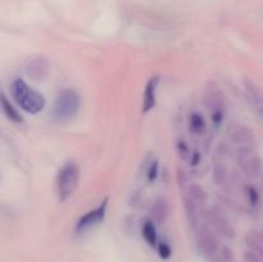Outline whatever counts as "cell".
I'll return each mask as SVG.
<instances>
[{
  "mask_svg": "<svg viewBox=\"0 0 263 262\" xmlns=\"http://www.w3.org/2000/svg\"><path fill=\"white\" fill-rule=\"evenodd\" d=\"M180 186L182 192V202H184L185 213L192 229L205 223L207 215V193L202 185L190 181L185 174H179Z\"/></svg>",
  "mask_w": 263,
  "mask_h": 262,
  "instance_id": "obj_1",
  "label": "cell"
},
{
  "mask_svg": "<svg viewBox=\"0 0 263 262\" xmlns=\"http://www.w3.org/2000/svg\"><path fill=\"white\" fill-rule=\"evenodd\" d=\"M195 243L200 253L211 262H233L234 256L228 246H223L220 236L207 225V222L193 229Z\"/></svg>",
  "mask_w": 263,
  "mask_h": 262,
  "instance_id": "obj_2",
  "label": "cell"
},
{
  "mask_svg": "<svg viewBox=\"0 0 263 262\" xmlns=\"http://www.w3.org/2000/svg\"><path fill=\"white\" fill-rule=\"evenodd\" d=\"M10 92H12V97L14 98L17 104L25 112L31 113V115H37L46 105L45 97L39 91H36L35 89L28 86L27 82L21 79H15L12 82Z\"/></svg>",
  "mask_w": 263,
  "mask_h": 262,
  "instance_id": "obj_3",
  "label": "cell"
},
{
  "mask_svg": "<svg viewBox=\"0 0 263 262\" xmlns=\"http://www.w3.org/2000/svg\"><path fill=\"white\" fill-rule=\"evenodd\" d=\"M235 162L239 171L248 179L261 177L263 161L256 151V146H238L235 149Z\"/></svg>",
  "mask_w": 263,
  "mask_h": 262,
  "instance_id": "obj_4",
  "label": "cell"
},
{
  "mask_svg": "<svg viewBox=\"0 0 263 262\" xmlns=\"http://www.w3.org/2000/svg\"><path fill=\"white\" fill-rule=\"evenodd\" d=\"M80 182V167L74 162L64 164L57 179V192L62 203L67 202L76 192Z\"/></svg>",
  "mask_w": 263,
  "mask_h": 262,
  "instance_id": "obj_5",
  "label": "cell"
},
{
  "mask_svg": "<svg viewBox=\"0 0 263 262\" xmlns=\"http://www.w3.org/2000/svg\"><path fill=\"white\" fill-rule=\"evenodd\" d=\"M80 104H81V100H80L79 94L72 89H64L63 91L59 92L54 103V118L59 121L71 120L79 113Z\"/></svg>",
  "mask_w": 263,
  "mask_h": 262,
  "instance_id": "obj_6",
  "label": "cell"
},
{
  "mask_svg": "<svg viewBox=\"0 0 263 262\" xmlns=\"http://www.w3.org/2000/svg\"><path fill=\"white\" fill-rule=\"evenodd\" d=\"M204 103L207 107L208 113H210L211 125L213 128L221 127L225 118V99H223L222 92L216 87H210L205 91Z\"/></svg>",
  "mask_w": 263,
  "mask_h": 262,
  "instance_id": "obj_7",
  "label": "cell"
},
{
  "mask_svg": "<svg viewBox=\"0 0 263 262\" xmlns=\"http://www.w3.org/2000/svg\"><path fill=\"white\" fill-rule=\"evenodd\" d=\"M205 222L218 236L226 239H233L235 236V229H234L233 223L230 222L225 212L216 205L208 207Z\"/></svg>",
  "mask_w": 263,
  "mask_h": 262,
  "instance_id": "obj_8",
  "label": "cell"
},
{
  "mask_svg": "<svg viewBox=\"0 0 263 262\" xmlns=\"http://www.w3.org/2000/svg\"><path fill=\"white\" fill-rule=\"evenodd\" d=\"M228 138L234 145L238 146H256V136L248 126L238 121H233L226 128Z\"/></svg>",
  "mask_w": 263,
  "mask_h": 262,
  "instance_id": "obj_9",
  "label": "cell"
},
{
  "mask_svg": "<svg viewBox=\"0 0 263 262\" xmlns=\"http://www.w3.org/2000/svg\"><path fill=\"white\" fill-rule=\"evenodd\" d=\"M23 69L28 79L33 80V81H43L48 77L49 71H50V63L45 57L33 55L26 61Z\"/></svg>",
  "mask_w": 263,
  "mask_h": 262,
  "instance_id": "obj_10",
  "label": "cell"
},
{
  "mask_svg": "<svg viewBox=\"0 0 263 262\" xmlns=\"http://www.w3.org/2000/svg\"><path fill=\"white\" fill-rule=\"evenodd\" d=\"M107 208H108V200L100 203L97 208L89 211L87 213H85L81 218L79 220L76 225V231L79 233H84V231L90 230L94 226L99 225L100 222H103L107 216Z\"/></svg>",
  "mask_w": 263,
  "mask_h": 262,
  "instance_id": "obj_11",
  "label": "cell"
},
{
  "mask_svg": "<svg viewBox=\"0 0 263 262\" xmlns=\"http://www.w3.org/2000/svg\"><path fill=\"white\" fill-rule=\"evenodd\" d=\"M187 130L190 135L198 140V139H204L208 133V125L205 121L204 115L199 110H192L187 116Z\"/></svg>",
  "mask_w": 263,
  "mask_h": 262,
  "instance_id": "obj_12",
  "label": "cell"
},
{
  "mask_svg": "<svg viewBox=\"0 0 263 262\" xmlns=\"http://www.w3.org/2000/svg\"><path fill=\"white\" fill-rule=\"evenodd\" d=\"M159 77H152L146 82L145 90L143 95V113H148L156 107L157 103V90H158Z\"/></svg>",
  "mask_w": 263,
  "mask_h": 262,
  "instance_id": "obj_13",
  "label": "cell"
},
{
  "mask_svg": "<svg viewBox=\"0 0 263 262\" xmlns=\"http://www.w3.org/2000/svg\"><path fill=\"white\" fill-rule=\"evenodd\" d=\"M151 215L154 222L158 223V225L166 222L170 216V205L167 200L163 198L154 200L151 207Z\"/></svg>",
  "mask_w": 263,
  "mask_h": 262,
  "instance_id": "obj_14",
  "label": "cell"
},
{
  "mask_svg": "<svg viewBox=\"0 0 263 262\" xmlns=\"http://www.w3.org/2000/svg\"><path fill=\"white\" fill-rule=\"evenodd\" d=\"M246 244L248 249L263 259V231L253 230L246 235Z\"/></svg>",
  "mask_w": 263,
  "mask_h": 262,
  "instance_id": "obj_15",
  "label": "cell"
},
{
  "mask_svg": "<svg viewBox=\"0 0 263 262\" xmlns=\"http://www.w3.org/2000/svg\"><path fill=\"white\" fill-rule=\"evenodd\" d=\"M141 234H143L144 240L146 241L149 247L156 248L158 246V234H157L156 222L153 220H148L141 226Z\"/></svg>",
  "mask_w": 263,
  "mask_h": 262,
  "instance_id": "obj_16",
  "label": "cell"
},
{
  "mask_svg": "<svg viewBox=\"0 0 263 262\" xmlns=\"http://www.w3.org/2000/svg\"><path fill=\"white\" fill-rule=\"evenodd\" d=\"M241 193H243L244 198H246V202L248 203L251 210H257L259 207V204H261V197H259L258 192H257V189L253 185L244 182L243 188H241Z\"/></svg>",
  "mask_w": 263,
  "mask_h": 262,
  "instance_id": "obj_17",
  "label": "cell"
},
{
  "mask_svg": "<svg viewBox=\"0 0 263 262\" xmlns=\"http://www.w3.org/2000/svg\"><path fill=\"white\" fill-rule=\"evenodd\" d=\"M176 151H177V154H179V157L181 161L190 163L193 156H194L195 149L193 148L189 143H187L186 139L179 138L176 141Z\"/></svg>",
  "mask_w": 263,
  "mask_h": 262,
  "instance_id": "obj_18",
  "label": "cell"
},
{
  "mask_svg": "<svg viewBox=\"0 0 263 262\" xmlns=\"http://www.w3.org/2000/svg\"><path fill=\"white\" fill-rule=\"evenodd\" d=\"M0 103H2L3 112L7 116L8 120H10L12 122H22V117H21V115L18 113V110H15V108L13 107L12 103L8 100L5 94H2V97H0Z\"/></svg>",
  "mask_w": 263,
  "mask_h": 262,
  "instance_id": "obj_19",
  "label": "cell"
},
{
  "mask_svg": "<svg viewBox=\"0 0 263 262\" xmlns=\"http://www.w3.org/2000/svg\"><path fill=\"white\" fill-rule=\"evenodd\" d=\"M248 98H249V102L252 103V105L256 108L257 112H258L263 117V97L259 94L258 90L249 89L248 87Z\"/></svg>",
  "mask_w": 263,
  "mask_h": 262,
  "instance_id": "obj_20",
  "label": "cell"
},
{
  "mask_svg": "<svg viewBox=\"0 0 263 262\" xmlns=\"http://www.w3.org/2000/svg\"><path fill=\"white\" fill-rule=\"evenodd\" d=\"M157 251H158L159 257H161L162 259H168L172 254L171 247H170L167 243H158V246H157Z\"/></svg>",
  "mask_w": 263,
  "mask_h": 262,
  "instance_id": "obj_21",
  "label": "cell"
},
{
  "mask_svg": "<svg viewBox=\"0 0 263 262\" xmlns=\"http://www.w3.org/2000/svg\"><path fill=\"white\" fill-rule=\"evenodd\" d=\"M157 175H158V163L156 161H153L151 163V166L148 167V171H146V177H148L149 181H154L157 179Z\"/></svg>",
  "mask_w": 263,
  "mask_h": 262,
  "instance_id": "obj_22",
  "label": "cell"
},
{
  "mask_svg": "<svg viewBox=\"0 0 263 262\" xmlns=\"http://www.w3.org/2000/svg\"><path fill=\"white\" fill-rule=\"evenodd\" d=\"M259 179H261V188H262V192H263V172H262V175H261V177H259Z\"/></svg>",
  "mask_w": 263,
  "mask_h": 262,
  "instance_id": "obj_23",
  "label": "cell"
}]
</instances>
